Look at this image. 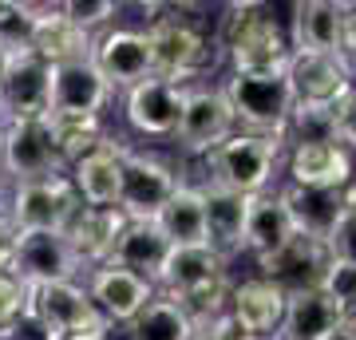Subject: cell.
I'll list each match as a JSON object with an SVG mask.
<instances>
[{"instance_id": "cell-10", "label": "cell", "mask_w": 356, "mask_h": 340, "mask_svg": "<svg viewBox=\"0 0 356 340\" xmlns=\"http://www.w3.org/2000/svg\"><path fill=\"white\" fill-rule=\"evenodd\" d=\"M229 135H238V119H234V107H229L226 91L206 88V83L186 88L182 119H178V131H175L178 147L186 154H210Z\"/></svg>"}, {"instance_id": "cell-19", "label": "cell", "mask_w": 356, "mask_h": 340, "mask_svg": "<svg viewBox=\"0 0 356 340\" xmlns=\"http://www.w3.org/2000/svg\"><path fill=\"white\" fill-rule=\"evenodd\" d=\"M111 103V83L95 63H64L51 67V111L48 115H103Z\"/></svg>"}, {"instance_id": "cell-36", "label": "cell", "mask_w": 356, "mask_h": 340, "mask_svg": "<svg viewBox=\"0 0 356 340\" xmlns=\"http://www.w3.org/2000/svg\"><path fill=\"white\" fill-rule=\"evenodd\" d=\"M24 313H28V281H20L16 273H0V328H8Z\"/></svg>"}, {"instance_id": "cell-8", "label": "cell", "mask_w": 356, "mask_h": 340, "mask_svg": "<svg viewBox=\"0 0 356 340\" xmlns=\"http://www.w3.org/2000/svg\"><path fill=\"white\" fill-rule=\"evenodd\" d=\"M123 186H119V210L131 218V222H154L159 210L178 194L182 186V175H178L170 163H163L159 154L147 151H131L123 143Z\"/></svg>"}, {"instance_id": "cell-12", "label": "cell", "mask_w": 356, "mask_h": 340, "mask_svg": "<svg viewBox=\"0 0 356 340\" xmlns=\"http://www.w3.org/2000/svg\"><path fill=\"white\" fill-rule=\"evenodd\" d=\"M13 273L20 281H28V285H48V281H79V273L88 277L91 269L79 261V253L72 250L67 234L28 229V234H20Z\"/></svg>"}, {"instance_id": "cell-18", "label": "cell", "mask_w": 356, "mask_h": 340, "mask_svg": "<svg viewBox=\"0 0 356 340\" xmlns=\"http://www.w3.org/2000/svg\"><path fill=\"white\" fill-rule=\"evenodd\" d=\"M281 202H285V210L293 218V229L297 234H305V238H317V241H329V234L337 229L341 222L344 206L353 198V182L341 190H317V186H285L277 190Z\"/></svg>"}, {"instance_id": "cell-41", "label": "cell", "mask_w": 356, "mask_h": 340, "mask_svg": "<svg viewBox=\"0 0 356 340\" xmlns=\"http://www.w3.org/2000/svg\"><path fill=\"white\" fill-rule=\"evenodd\" d=\"M95 340H139L135 337V325H119V321H107V325L99 328V337Z\"/></svg>"}, {"instance_id": "cell-31", "label": "cell", "mask_w": 356, "mask_h": 340, "mask_svg": "<svg viewBox=\"0 0 356 340\" xmlns=\"http://www.w3.org/2000/svg\"><path fill=\"white\" fill-rule=\"evenodd\" d=\"M135 337L139 340H194L198 325L178 301H170L166 293H154L151 305L135 316Z\"/></svg>"}, {"instance_id": "cell-28", "label": "cell", "mask_w": 356, "mask_h": 340, "mask_svg": "<svg viewBox=\"0 0 356 340\" xmlns=\"http://www.w3.org/2000/svg\"><path fill=\"white\" fill-rule=\"evenodd\" d=\"M341 321H344V313L321 289L289 293V305H285V321H281L277 340H325Z\"/></svg>"}, {"instance_id": "cell-27", "label": "cell", "mask_w": 356, "mask_h": 340, "mask_svg": "<svg viewBox=\"0 0 356 340\" xmlns=\"http://www.w3.org/2000/svg\"><path fill=\"white\" fill-rule=\"evenodd\" d=\"M297 238V229H293V218L285 210V202L281 194H257L250 198V218H245V250L254 253V257H269V253H277L281 245H289Z\"/></svg>"}, {"instance_id": "cell-11", "label": "cell", "mask_w": 356, "mask_h": 340, "mask_svg": "<svg viewBox=\"0 0 356 340\" xmlns=\"http://www.w3.org/2000/svg\"><path fill=\"white\" fill-rule=\"evenodd\" d=\"M0 111L4 123L13 119H48L51 111V67L36 51L8 56L0 79Z\"/></svg>"}, {"instance_id": "cell-33", "label": "cell", "mask_w": 356, "mask_h": 340, "mask_svg": "<svg viewBox=\"0 0 356 340\" xmlns=\"http://www.w3.org/2000/svg\"><path fill=\"white\" fill-rule=\"evenodd\" d=\"M321 293H325V297L344 313V321H348V316L356 313V261L332 257L329 269H325V277H321Z\"/></svg>"}, {"instance_id": "cell-2", "label": "cell", "mask_w": 356, "mask_h": 340, "mask_svg": "<svg viewBox=\"0 0 356 340\" xmlns=\"http://www.w3.org/2000/svg\"><path fill=\"white\" fill-rule=\"evenodd\" d=\"M218 48H226L234 76H277L289 67V40L266 4H226L218 16Z\"/></svg>"}, {"instance_id": "cell-45", "label": "cell", "mask_w": 356, "mask_h": 340, "mask_svg": "<svg viewBox=\"0 0 356 340\" xmlns=\"http://www.w3.org/2000/svg\"><path fill=\"white\" fill-rule=\"evenodd\" d=\"M194 340H218V337L210 332V328H198V337H194Z\"/></svg>"}, {"instance_id": "cell-4", "label": "cell", "mask_w": 356, "mask_h": 340, "mask_svg": "<svg viewBox=\"0 0 356 340\" xmlns=\"http://www.w3.org/2000/svg\"><path fill=\"white\" fill-rule=\"evenodd\" d=\"M289 88H293V119H332L344 99L356 91L353 60L348 56H289Z\"/></svg>"}, {"instance_id": "cell-15", "label": "cell", "mask_w": 356, "mask_h": 340, "mask_svg": "<svg viewBox=\"0 0 356 340\" xmlns=\"http://www.w3.org/2000/svg\"><path fill=\"white\" fill-rule=\"evenodd\" d=\"M182 103H186V88L182 83H170V79H143L139 88H131L123 95V115L127 123L139 131V135H175L178 119H182Z\"/></svg>"}, {"instance_id": "cell-34", "label": "cell", "mask_w": 356, "mask_h": 340, "mask_svg": "<svg viewBox=\"0 0 356 340\" xmlns=\"http://www.w3.org/2000/svg\"><path fill=\"white\" fill-rule=\"evenodd\" d=\"M115 13H119V4L115 0H67L64 4V16L67 20H76L83 32H99V28H107L115 20Z\"/></svg>"}, {"instance_id": "cell-21", "label": "cell", "mask_w": 356, "mask_h": 340, "mask_svg": "<svg viewBox=\"0 0 356 340\" xmlns=\"http://www.w3.org/2000/svg\"><path fill=\"white\" fill-rule=\"evenodd\" d=\"M289 182L293 186H317V190H341L353 182V159L341 143H293L289 151Z\"/></svg>"}, {"instance_id": "cell-37", "label": "cell", "mask_w": 356, "mask_h": 340, "mask_svg": "<svg viewBox=\"0 0 356 340\" xmlns=\"http://www.w3.org/2000/svg\"><path fill=\"white\" fill-rule=\"evenodd\" d=\"M332 143L341 147H356V91L344 99V107L332 115Z\"/></svg>"}, {"instance_id": "cell-16", "label": "cell", "mask_w": 356, "mask_h": 340, "mask_svg": "<svg viewBox=\"0 0 356 340\" xmlns=\"http://www.w3.org/2000/svg\"><path fill=\"white\" fill-rule=\"evenodd\" d=\"M88 297L91 305L99 309L103 321H119V325H135V316L151 305L154 289L147 277H135L127 269H119V265H99V269H91L88 273Z\"/></svg>"}, {"instance_id": "cell-9", "label": "cell", "mask_w": 356, "mask_h": 340, "mask_svg": "<svg viewBox=\"0 0 356 340\" xmlns=\"http://www.w3.org/2000/svg\"><path fill=\"white\" fill-rule=\"evenodd\" d=\"M0 170L4 178L20 186V182H36L67 170L56 154L48 119H13L4 123V147H0Z\"/></svg>"}, {"instance_id": "cell-47", "label": "cell", "mask_w": 356, "mask_h": 340, "mask_svg": "<svg viewBox=\"0 0 356 340\" xmlns=\"http://www.w3.org/2000/svg\"><path fill=\"white\" fill-rule=\"evenodd\" d=\"M348 60H353V83H356V56H348Z\"/></svg>"}, {"instance_id": "cell-3", "label": "cell", "mask_w": 356, "mask_h": 340, "mask_svg": "<svg viewBox=\"0 0 356 340\" xmlns=\"http://www.w3.org/2000/svg\"><path fill=\"white\" fill-rule=\"evenodd\" d=\"M281 151H285V139L238 131V135H229L222 147L202 154V170H206L202 182H210V186H218V190H229V194L257 198V194H266L273 175H277Z\"/></svg>"}, {"instance_id": "cell-40", "label": "cell", "mask_w": 356, "mask_h": 340, "mask_svg": "<svg viewBox=\"0 0 356 340\" xmlns=\"http://www.w3.org/2000/svg\"><path fill=\"white\" fill-rule=\"evenodd\" d=\"M206 328H210V332H214L218 340H254L242 325H238V321H234V316H229V313H222V316L214 321V325H206Z\"/></svg>"}, {"instance_id": "cell-13", "label": "cell", "mask_w": 356, "mask_h": 340, "mask_svg": "<svg viewBox=\"0 0 356 340\" xmlns=\"http://www.w3.org/2000/svg\"><path fill=\"white\" fill-rule=\"evenodd\" d=\"M91 63L111 83V91L115 88L131 91V88H139L143 79L154 76L151 44H147V32H139V28H107V32H99Z\"/></svg>"}, {"instance_id": "cell-20", "label": "cell", "mask_w": 356, "mask_h": 340, "mask_svg": "<svg viewBox=\"0 0 356 340\" xmlns=\"http://www.w3.org/2000/svg\"><path fill=\"white\" fill-rule=\"evenodd\" d=\"M285 305H289V297L277 285H269L266 277H254V281H242V285L229 289L226 313L254 340H277L281 321H285Z\"/></svg>"}, {"instance_id": "cell-43", "label": "cell", "mask_w": 356, "mask_h": 340, "mask_svg": "<svg viewBox=\"0 0 356 340\" xmlns=\"http://www.w3.org/2000/svg\"><path fill=\"white\" fill-rule=\"evenodd\" d=\"M325 340H356V325H353V321H341V325L332 328Z\"/></svg>"}, {"instance_id": "cell-46", "label": "cell", "mask_w": 356, "mask_h": 340, "mask_svg": "<svg viewBox=\"0 0 356 340\" xmlns=\"http://www.w3.org/2000/svg\"><path fill=\"white\" fill-rule=\"evenodd\" d=\"M0 79H4V60H0ZM0 123H4V111H0Z\"/></svg>"}, {"instance_id": "cell-38", "label": "cell", "mask_w": 356, "mask_h": 340, "mask_svg": "<svg viewBox=\"0 0 356 340\" xmlns=\"http://www.w3.org/2000/svg\"><path fill=\"white\" fill-rule=\"evenodd\" d=\"M16 250H20V229L8 214H0V273H13Z\"/></svg>"}, {"instance_id": "cell-14", "label": "cell", "mask_w": 356, "mask_h": 340, "mask_svg": "<svg viewBox=\"0 0 356 340\" xmlns=\"http://www.w3.org/2000/svg\"><path fill=\"white\" fill-rule=\"evenodd\" d=\"M329 261H332L329 245L317 241V238H305V234H297L289 245H281V250L269 253V257H257L261 277H266L269 285H277L285 297H289V293H305V289H321V277H325Z\"/></svg>"}, {"instance_id": "cell-5", "label": "cell", "mask_w": 356, "mask_h": 340, "mask_svg": "<svg viewBox=\"0 0 356 340\" xmlns=\"http://www.w3.org/2000/svg\"><path fill=\"white\" fill-rule=\"evenodd\" d=\"M234 119L250 135H269L285 139L293 123V88H289V67L277 76H229L222 83Z\"/></svg>"}, {"instance_id": "cell-29", "label": "cell", "mask_w": 356, "mask_h": 340, "mask_svg": "<svg viewBox=\"0 0 356 340\" xmlns=\"http://www.w3.org/2000/svg\"><path fill=\"white\" fill-rule=\"evenodd\" d=\"M154 226L163 229V238L170 245H206V202H202V186L182 182L178 194L166 202Z\"/></svg>"}, {"instance_id": "cell-24", "label": "cell", "mask_w": 356, "mask_h": 340, "mask_svg": "<svg viewBox=\"0 0 356 340\" xmlns=\"http://www.w3.org/2000/svg\"><path fill=\"white\" fill-rule=\"evenodd\" d=\"M123 143L107 139L91 154H83L76 166H67V175L76 182L83 206H119V186H123Z\"/></svg>"}, {"instance_id": "cell-49", "label": "cell", "mask_w": 356, "mask_h": 340, "mask_svg": "<svg viewBox=\"0 0 356 340\" xmlns=\"http://www.w3.org/2000/svg\"><path fill=\"white\" fill-rule=\"evenodd\" d=\"M348 321H353V325H356V313H353V316H348Z\"/></svg>"}, {"instance_id": "cell-44", "label": "cell", "mask_w": 356, "mask_h": 340, "mask_svg": "<svg viewBox=\"0 0 356 340\" xmlns=\"http://www.w3.org/2000/svg\"><path fill=\"white\" fill-rule=\"evenodd\" d=\"M8 206H13V182L0 170V214H8Z\"/></svg>"}, {"instance_id": "cell-23", "label": "cell", "mask_w": 356, "mask_h": 340, "mask_svg": "<svg viewBox=\"0 0 356 340\" xmlns=\"http://www.w3.org/2000/svg\"><path fill=\"white\" fill-rule=\"evenodd\" d=\"M202 186V202H206V245L222 257L245 250V218H250V198L245 194H229L218 190L210 182Z\"/></svg>"}, {"instance_id": "cell-32", "label": "cell", "mask_w": 356, "mask_h": 340, "mask_svg": "<svg viewBox=\"0 0 356 340\" xmlns=\"http://www.w3.org/2000/svg\"><path fill=\"white\" fill-rule=\"evenodd\" d=\"M36 40V16L28 0H0V60L32 51Z\"/></svg>"}, {"instance_id": "cell-1", "label": "cell", "mask_w": 356, "mask_h": 340, "mask_svg": "<svg viewBox=\"0 0 356 340\" xmlns=\"http://www.w3.org/2000/svg\"><path fill=\"white\" fill-rule=\"evenodd\" d=\"M186 4H159V16L147 24L154 76L191 88V79L206 76L218 60V40L210 36L202 16H186Z\"/></svg>"}, {"instance_id": "cell-22", "label": "cell", "mask_w": 356, "mask_h": 340, "mask_svg": "<svg viewBox=\"0 0 356 340\" xmlns=\"http://www.w3.org/2000/svg\"><path fill=\"white\" fill-rule=\"evenodd\" d=\"M127 222L131 218L119 206H83L76 222L67 226V241H72V250L79 253V261L88 269H99V265L111 261L115 241L127 229Z\"/></svg>"}, {"instance_id": "cell-30", "label": "cell", "mask_w": 356, "mask_h": 340, "mask_svg": "<svg viewBox=\"0 0 356 340\" xmlns=\"http://www.w3.org/2000/svg\"><path fill=\"white\" fill-rule=\"evenodd\" d=\"M51 143L64 166H76L83 154H91L95 147L107 143V127L103 115H48Z\"/></svg>"}, {"instance_id": "cell-35", "label": "cell", "mask_w": 356, "mask_h": 340, "mask_svg": "<svg viewBox=\"0 0 356 340\" xmlns=\"http://www.w3.org/2000/svg\"><path fill=\"white\" fill-rule=\"evenodd\" d=\"M325 245H329L332 257H341V261H356V186H353V198H348L341 222H337V229L329 234Z\"/></svg>"}, {"instance_id": "cell-42", "label": "cell", "mask_w": 356, "mask_h": 340, "mask_svg": "<svg viewBox=\"0 0 356 340\" xmlns=\"http://www.w3.org/2000/svg\"><path fill=\"white\" fill-rule=\"evenodd\" d=\"M344 48L356 56V4H344Z\"/></svg>"}, {"instance_id": "cell-25", "label": "cell", "mask_w": 356, "mask_h": 340, "mask_svg": "<svg viewBox=\"0 0 356 340\" xmlns=\"http://www.w3.org/2000/svg\"><path fill=\"white\" fill-rule=\"evenodd\" d=\"M32 51L48 67H64V63H88L95 51V36L83 32L76 20L64 16V4H56L48 16H36V40Z\"/></svg>"}, {"instance_id": "cell-39", "label": "cell", "mask_w": 356, "mask_h": 340, "mask_svg": "<svg viewBox=\"0 0 356 340\" xmlns=\"http://www.w3.org/2000/svg\"><path fill=\"white\" fill-rule=\"evenodd\" d=\"M0 340H56V337L32 313H24V316H16L8 328H0Z\"/></svg>"}, {"instance_id": "cell-48", "label": "cell", "mask_w": 356, "mask_h": 340, "mask_svg": "<svg viewBox=\"0 0 356 340\" xmlns=\"http://www.w3.org/2000/svg\"><path fill=\"white\" fill-rule=\"evenodd\" d=\"M0 147H4V123H0Z\"/></svg>"}, {"instance_id": "cell-17", "label": "cell", "mask_w": 356, "mask_h": 340, "mask_svg": "<svg viewBox=\"0 0 356 340\" xmlns=\"http://www.w3.org/2000/svg\"><path fill=\"white\" fill-rule=\"evenodd\" d=\"M293 51L313 56H348L344 48V4L332 0H297L293 4Z\"/></svg>"}, {"instance_id": "cell-6", "label": "cell", "mask_w": 356, "mask_h": 340, "mask_svg": "<svg viewBox=\"0 0 356 340\" xmlns=\"http://www.w3.org/2000/svg\"><path fill=\"white\" fill-rule=\"evenodd\" d=\"M28 313L48 328L56 340H95L107 325L99 309L91 305L88 285L79 281H48L28 285Z\"/></svg>"}, {"instance_id": "cell-7", "label": "cell", "mask_w": 356, "mask_h": 340, "mask_svg": "<svg viewBox=\"0 0 356 340\" xmlns=\"http://www.w3.org/2000/svg\"><path fill=\"white\" fill-rule=\"evenodd\" d=\"M83 210L76 182L67 170L51 178H36V182H20L13 186V206L8 218L16 222L20 234L28 229H51V234H67V226L76 222V214Z\"/></svg>"}, {"instance_id": "cell-26", "label": "cell", "mask_w": 356, "mask_h": 340, "mask_svg": "<svg viewBox=\"0 0 356 340\" xmlns=\"http://www.w3.org/2000/svg\"><path fill=\"white\" fill-rule=\"evenodd\" d=\"M166 257H170V241L163 238V229L154 222H127V229L115 241V253L107 265H119L135 277H147L151 285H159Z\"/></svg>"}]
</instances>
